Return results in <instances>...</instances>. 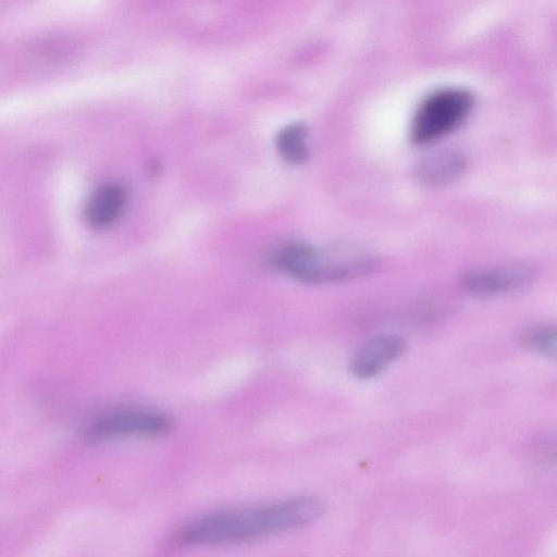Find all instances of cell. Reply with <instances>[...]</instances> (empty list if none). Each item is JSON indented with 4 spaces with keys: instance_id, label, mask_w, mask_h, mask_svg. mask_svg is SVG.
<instances>
[{
    "instance_id": "6da1fadb",
    "label": "cell",
    "mask_w": 557,
    "mask_h": 557,
    "mask_svg": "<svg viewBox=\"0 0 557 557\" xmlns=\"http://www.w3.org/2000/svg\"><path fill=\"white\" fill-rule=\"evenodd\" d=\"M324 511V502L308 495L221 510L190 522L182 529L176 540L185 546L245 544L306 527Z\"/></svg>"
},
{
    "instance_id": "7a4b0ae2",
    "label": "cell",
    "mask_w": 557,
    "mask_h": 557,
    "mask_svg": "<svg viewBox=\"0 0 557 557\" xmlns=\"http://www.w3.org/2000/svg\"><path fill=\"white\" fill-rule=\"evenodd\" d=\"M472 95L461 88H444L429 95L418 107L410 126L417 145L432 143L457 128L469 115Z\"/></svg>"
},
{
    "instance_id": "3957f363",
    "label": "cell",
    "mask_w": 557,
    "mask_h": 557,
    "mask_svg": "<svg viewBox=\"0 0 557 557\" xmlns=\"http://www.w3.org/2000/svg\"><path fill=\"white\" fill-rule=\"evenodd\" d=\"M171 420L165 414L147 409H115L91 421L87 436L104 441L132 436H157L169 431Z\"/></svg>"
},
{
    "instance_id": "277c9868",
    "label": "cell",
    "mask_w": 557,
    "mask_h": 557,
    "mask_svg": "<svg viewBox=\"0 0 557 557\" xmlns=\"http://www.w3.org/2000/svg\"><path fill=\"white\" fill-rule=\"evenodd\" d=\"M536 275L537 270L530 263H511L469 271L461 277V286L475 296H494L524 289Z\"/></svg>"
},
{
    "instance_id": "5b68a950",
    "label": "cell",
    "mask_w": 557,
    "mask_h": 557,
    "mask_svg": "<svg viewBox=\"0 0 557 557\" xmlns=\"http://www.w3.org/2000/svg\"><path fill=\"white\" fill-rule=\"evenodd\" d=\"M275 263L283 272L306 283H330L333 262L322 259L321 253L307 244L292 243L282 247Z\"/></svg>"
},
{
    "instance_id": "8992f818",
    "label": "cell",
    "mask_w": 557,
    "mask_h": 557,
    "mask_svg": "<svg viewBox=\"0 0 557 557\" xmlns=\"http://www.w3.org/2000/svg\"><path fill=\"white\" fill-rule=\"evenodd\" d=\"M406 347V341L398 335L373 337L355 352L350 371L358 379L373 377L403 356Z\"/></svg>"
},
{
    "instance_id": "52a82bcc",
    "label": "cell",
    "mask_w": 557,
    "mask_h": 557,
    "mask_svg": "<svg viewBox=\"0 0 557 557\" xmlns=\"http://www.w3.org/2000/svg\"><path fill=\"white\" fill-rule=\"evenodd\" d=\"M467 168L466 156L456 149L433 152L421 159L413 175L419 184L437 188L456 181Z\"/></svg>"
},
{
    "instance_id": "ba28073f",
    "label": "cell",
    "mask_w": 557,
    "mask_h": 557,
    "mask_svg": "<svg viewBox=\"0 0 557 557\" xmlns=\"http://www.w3.org/2000/svg\"><path fill=\"white\" fill-rule=\"evenodd\" d=\"M126 203V190L115 183L98 187L88 198L85 207L87 223L94 228H104L121 215Z\"/></svg>"
},
{
    "instance_id": "9c48e42d",
    "label": "cell",
    "mask_w": 557,
    "mask_h": 557,
    "mask_svg": "<svg viewBox=\"0 0 557 557\" xmlns=\"http://www.w3.org/2000/svg\"><path fill=\"white\" fill-rule=\"evenodd\" d=\"M307 135L304 123H293L284 127L276 138V147L282 158L293 164L304 163L309 157Z\"/></svg>"
},
{
    "instance_id": "30bf717a",
    "label": "cell",
    "mask_w": 557,
    "mask_h": 557,
    "mask_svg": "<svg viewBox=\"0 0 557 557\" xmlns=\"http://www.w3.org/2000/svg\"><path fill=\"white\" fill-rule=\"evenodd\" d=\"M523 341L539 354L554 359L557 349V332L555 326L537 325L525 332Z\"/></svg>"
}]
</instances>
